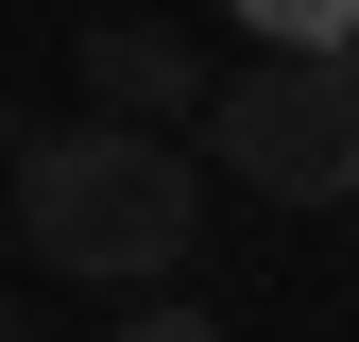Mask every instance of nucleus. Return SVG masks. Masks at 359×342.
I'll list each match as a JSON object with an SVG mask.
<instances>
[{
    "instance_id": "2",
    "label": "nucleus",
    "mask_w": 359,
    "mask_h": 342,
    "mask_svg": "<svg viewBox=\"0 0 359 342\" xmlns=\"http://www.w3.org/2000/svg\"><path fill=\"white\" fill-rule=\"evenodd\" d=\"M205 154L240 171V189H274V205H342L359 189V52H240V69H205Z\"/></svg>"
},
{
    "instance_id": "5",
    "label": "nucleus",
    "mask_w": 359,
    "mask_h": 342,
    "mask_svg": "<svg viewBox=\"0 0 359 342\" xmlns=\"http://www.w3.org/2000/svg\"><path fill=\"white\" fill-rule=\"evenodd\" d=\"M120 342H222L205 308H137V325H120Z\"/></svg>"
},
{
    "instance_id": "3",
    "label": "nucleus",
    "mask_w": 359,
    "mask_h": 342,
    "mask_svg": "<svg viewBox=\"0 0 359 342\" xmlns=\"http://www.w3.org/2000/svg\"><path fill=\"white\" fill-rule=\"evenodd\" d=\"M86 103H120V120H189L205 103V52L171 18H86Z\"/></svg>"
},
{
    "instance_id": "7",
    "label": "nucleus",
    "mask_w": 359,
    "mask_h": 342,
    "mask_svg": "<svg viewBox=\"0 0 359 342\" xmlns=\"http://www.w3.org/2000/svg\"><path fill=\"white\" fill-rule=\"evenodd\" d=\"M0 240H18V205H0Z\"/></svg>"
},
{
    "instance_id": "4",
    "label": "nucleus",
    "mask_w": 359,
    "mask_h": 342,
    "mask_svg": "<svg viewBox=\"0 0 359 342\" xmlns=\"http://www.w3.org/2000/svg\"><path fill=\"white\" fill-rule=\"evenodd\" d=\"M257 52H359V0H240Z\"/></svg>"
},
{
    "instance_id": "6",
    "label": "nucleus",
    "mask_w": 359,
    "mask_h": 342,
    "mask_svg": "<svg viewBox=\"0 0 359 342\" xmlns=\"http://www.w3.org/2000/svg\"><path fill=\"white\" fill-rule=\"evenodd\" d=\"M0 342H34V325H18V308H0Z\"/></svg>"
},
{
    "instance_id": "1",
    "label": "nucleus",
    "mask_w": 359,
    "mask_h": 342,
    "mask_svg": "<svg viewBox=\"0 0 359 342\" xmlns=\"http://www.w3.org/2000/svg\"><path fill=\"white\" fill-rule=\"evenodd\" d=\"M18 256H52V274H103V291H154L171 256H189L205 223V189H189V154L154 137V120H52V137L18 154Z\"/></svg>"
}]
</instances>
